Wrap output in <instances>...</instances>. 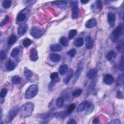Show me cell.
<instances>
[{"label":"cell","mask_w":124,"mask_h":124,"mask_svg":"<svg viewBox=\"0 0 124 124\" xmlns=\"http://www.w3.org/2000/svg\"><path fill=\"white\" fill-rule=\"evenodd\" d=\"M34 104L32 102H27L23 104L19 110L20 116L22 118L29 117L32 114L34 110Z\"/></svg>","instance_id":"obj_1"},{"label":"cell","mask_w":124,"mask_h":124,"mask_svg":"<svg viewBox=\"0 0 124 124\" xmlns=\"http://www.w3.org/2000/svg\"><path fill=\"white\" fill-rule=\"evenodd\" d=\"M124 33V25L123 23L119 24L111 33V39L113 42H116Z\"/></svg>","instance_id":"obj_2"},{"label":"cell","mask_w":124,"mask_h":124,"mask_svg":"<svg viewBox=\"0 0 124 124\" xmlns=\"http://www.w3.org/2000/svg\"><path fill=\"white\" fill-rule=\"evenodd\" d=\"M38 91V87L35 85H30L26 90L25 94L26 99H31L34 97L37 94Z\"/></svg>","instance_id":"obj_3"},{"label":"cell","mask_w":124,"mask_h":124,"mask_svg":"<svg viewBox=\"0 0 124 124\" xmlns=\"http://www.w3.org/2000/svg\"><path fill=\"white\" fill-rule=\"evenodd\" d=\"M45 30L38 26H33L30 30V34L34 38H39L45 33Z\"/></svg>","instance_id":"obj_4"},{"label":"cell","mask_w":124,"mask_h":124,"mask_svg":"<svg viewBox=\"0 0 124 124\" xmlns=\"http://www.w3.org/2000/svg\"><path fill=\"white\" fill-rule=\"evenodd\" d=\"M20 108L18 106H15L12 107L9 111L6 117L5 122L6 123H9L16 116L18 113L19 112Z\"/></svg>","instance_id":"obj_5"},{"label":"cell","mask_w":124,"mask_h":124,"mask_svg":"<svg viewBox=\"0 0 124 124\" xmlns=\"http://www.w3.org/2000/svg\"><path fill=\"white\" fill-rule=\"evenodd\" d=\"M83 68H84V62L82 60H81L78 64L76 71L75 72V76L73 80V81H74L73 82L74 84H76V82L78 81L79 78L80 77L82 69H83Z\"/></svg>","instance_id":"obj_6"},{"label":"cell","mask_w":124,"mask_h":124,"mask_svg":"<svg viewBox=\"0 0 124 124\" xmlns=\"http://www.w3.org/2000/svg\"><path fill=\"white\" fill-rule=\"evenodd\" d=\"M28 25L26 23L20 24L18 29V34L20 36H22L27 32L28 30Z\"/></svg>","instance_id":"obj_7"},{"label":"cell","mask_w":124,"mask_h":124,"mask_svg":"<svg viewBox=\"0 0 124 124\" xmlns=\"http://www.w3.org/2000/svg\"><path fill=\"white\" fill-rule=\"evenodd\" d=\"M108 20L109 24L111 26H113L115 23L116 16L114 13L110 12L108 14Z\"/></svg>","instance_id":"obj_8"},{"label":"cell","mask_w":124,"mask_h":124,"mask_svg":"<svg viewBox=\"0 0 124 124\" xmlns=\"http://www.w3.org/2000/svg\"><path fill=\"white\" fill-rule=\"evenodd\" d=\"M85 45L87 49L90 50L94 46V41L92 38L90 36H87L85 38Z\"/></svg>","instance_id":"obj_9"},{"label":"cell","mask_w":124,"mask_h":124,"mask_svg":"<svg viewBox=\"0 0 124 124\" xmlns=\"http://www.w3.org/2000/svg\"><path fill=\"white\" fill-rule=\"evenodd\" d=\"M113 80L114 78L113 76L110 74H107L103 78V81L104 83L108 85H111L113 83Z\"/></svg>","instance_id":"obj_10"},{"label":"cell","mask_w":124,"mask_h":124,"mask_svg":"<svg viewBox=\"0 0 124 124\" xmlns=\"http://www.w3.org/2000/svg\"><path fill=\"white\" fill-rule=\"evenodd\" d=\"M97 24V20L95 19H91L87 20L85 23V27L87 28H92L95 27Z\"/></svg>","instance_id":"obj_11"},{"label":"cell","mask_w":124,"mask_h":124,"mask_svg":"<svg viewBox=\"0 0 124 124\" xmlns=\"http://www.w3.org/2000/svg\"><path fill=\"white\" fill-rule=\"evenodd\" d=\"M30 59L31 61L35 62L38 59V52L36 49H33L30 53Z\"/></svg>","instance_id":"obj_12"},{"label":"cell","mask_w":124,"mask_h":124,"mask_svg":"<svg viewBox=\"0 0 124 124\" xmlns=\"http://www.w3.org/2000/svg\"><path fill=\"white\" fill-rule=\"evenodd\" d=\"M73 74H74L73 70L72 69H70L67 72L66 76H65V77L64 78L63 80L65 84H67L69 82L70 80L71 79V78L73 76Z\"/></svg>","instance_id":"obj_13"},{"label":"cell","mask_w":124,"mask_h":124,"mask_svg":"<svg viewBox=\"0 0 124 124\" xmlns=\"http://www.w3.org/2000/svg\"><path fill=\"white\" fill-rule=\"evenodd\" d=\"M116 56H117V53L116 52L114 51H110L107 53L106 58L108 61H110L112 59L116 58Z\"/></svg>","instance_id":"obj_14"},{"label":"cell","mask_w":124,"mask_h":124,"mask_svg":"<svg viewBox=\"0 0 124 124\" xmlns=\"http://www.w3.org/2000/svg\"><path fill=\"white\" fill-rule=\"evenodd\" d=\"M98 73V70L95 68L90 69L87 73V76L89 79H93Z\"/></svg>","instance_id":"obj_15"},{"label":"cell","mask_w":124,"mask_h":124,"mask_svg":"<svg viewBox=\"0 0 124 124\" xmlns=\"http://www.w3.org/2000/svg\"><path fill=\"white\" fill-rule=\"evenodd\" d=\"M54 5L58 6L61 9L65 10L67 7V3L65 1H54L53 2Z\"/></svg>","instance_id":"obj_16"},{"label":"cell","mask_w":124,"mask_h":124,"mask_svg":"<svg viewBox=\"0 0 124 124\" xmlns=\"http://www.w3.org/2000/svg\"><path fill=\"white\" fill-rule=\"evenodd\" d=\"M72 18L73 19H76L78 18V13H79V9L78 7L76 6H74L72 9Z\"/></svg>","instance_id":"obj_17"},{"label":"cell","mask_w":124,"mask_h":124,"mask_svg":"<svg viewBox=\"0 0 124 124\" xmlns=\"http://www.w3.org/2000/svg\"><path fill=\"white\" fill-rule=\"evenodd\" d=\"M50 50L53 52H59L62 50V48L59 44H54L51 45Z\"/></svg>","instance_id":"obj_18"},{"label":"cell","mask_w":124,"mask_h":124,"mask_svg":"<svg viewBox=\"0 0 124 124\" xmlns=\"http://www.w3.org/2000/svg\"><path fill=\"white\" fill-rule=\"evenodd\" d=\"M50 78L52 81L55 82V83H56V82H58L60 81V78L59 77L58 73L57 72H53L52 73L50 76Z\"/></svg>","instance_id":"obj_19"},{"label":"cell","mask_w":124,"mask_h":124,"mask_svg":"<svg viewBox=\"0 0 124 124\" xmlns=\"http://www.w3.org/2000/svg\"><path fill=\"white\" fill-rule=\"evenodd\" d=\"M85 110L87 112H88V113H90L92 112V111L94 110V105L91 102L87 101Z\"/></svg>","instance_id":"obj_20"},{"label":"cell","mask_w":124,"mask_h":124,"mask_svg":"<svg viewBox=\"0 0 124 124\" xmlns=\"http://www.w3.org/2000/svg\"><path fill=\"white\" fill-rule=\"evenodd\" d=\"M51 60L54 63L59 62L61 59V56L56 53H52L50 56Z\"/></svg>","instance_id":"obj_21"},{"label":"cell","mask_w":124,"mask_h":124,"mask_svg":"<svg viewBox=\"0 0 124 124\" xmlns=\"http://www.w3.org/2000/svg\"><path fill=\"white\" fill-rule=\"evenodd\" d=\"M84 39L82 37H79L76 39L74 43V45H75V46L77 47H81L84 45Z\"/></svg>","instance_id":"obj_22"},{"label":"cell","mask_w":124,"mask_h":124,"mask_svg":"<svg viewBox=\"0 0 124 124\" xmlns=\"http://www.w3.org/2000/svg\"><path fill=\"white\" fill-rule=\"evenodd\" d=\"M6 68L9 71H12L15 68V65L13 61L9 60L6 65Z\"/></svg>","instance_id":"obj_23"},{"label":"cell","mask_w":124,"mask_h":124,"mask_svg":"<svg viewBox=\"0 0 124 124\" xmlns=\"http://www.w3.org/2000/svg\"><path fill=\"white\" fill-rule=\"evenodd\" d=\"M87 101H84L82 102H81L79 105L78 106V109H77V112H80L81 111H84L85 110V107H86V103H87Z\"/></svg>","instance_id":"obj_24"},{"label":"cell","mask_w":124,"mask_h":124,"mask_svg":"<svg viewBox=\"0 0 124 124\" xmlns=\"http://www.w3.org/2000/svg\"><path fill=\"white\" fill-rule=\"evenodd\" d=\"M68 70V66L66 65H62L59 67V73L61 75H64L65 74Z\"/></svg>","instance_id":"obj_25"},{"label":"cell","mask_w":124,"mask_h":124,"mask_svg":"<svg viewBox=\"0 0 124 124\" xmlns=\"http://www.w3.org/2000/svg\"><path fill=\"white\" fill-rule=\"evenodd\" d=\"M24 75L26 79H30L33 77V73L29 69L25 68L24 70Z\"/></svg>","instance_id":"obj_26"},{"label":"cell","mask_w":124,"mask_h":124,"mask_svg":"<svg viewBox=\"0 0 124 124\" xmlns=\"http://www.w3.org/2000/svg\"><path fill=\"white\" fill-rule=\"evenodd\" d=\"M124 41L123 40H121L118 43L116 46V49L119 52H124Z\"/></svg>","instance_id":"obj_27"},{"label":"cell","mask_w":124,"mask_h":124,"mask_svg":"<svg viewBox=\"0 0 124 124\" xmlns=\"http://www.w3.org/2000/svg\"><path fill=\"white\" fill-rule=\"evenodd\" d=\"M11 82H12L13 84H14V85H18L20 82L21 78H20V76H19L18 75H15V76H14L11 78Z\"/></svg>","instance_id":"obj_28"},{"label":"cell","mask_w":124,"mask_h":124,"mask_svg":"<svg viewBox=\"0 0 124 124\" xmlns=\"http://www.w3.org/2000/svg\"><path fill=\"white\" fill-rule=\"evenodd\" d=\"M32 43V41L29 38H25L22 42V44L23 46L25 48L29 47Z\"/></svg>","instance_id":"obj_29"},{"label":"cell","mask_w":124,"mask_h":124,"mask_svg":"<svg viewBox=\"0 0 124 124\" xmlns=\"http://www.w3.org/2000/svg\"><path fill=\"white\" fill-rule=\"evenodd\" d=\"M68 39L65 36H62L60 39V43L64 46H67L68 45Z\"/></svg>","instance_id":"obj_30"},{"label":"cell","mask_w":124,"mask_h":124,"mask_svg":"<svg viewBox=\"0 0 124 124\" xmlns=\"http://www.w3.org/2000/svg\"><path fill=\"white\" fill-rule=\"evenodd\" d=\"M53 115V113L52 112H45L44 113L41 114L39 115V118L42 119H47L49 117H50L51 116H52Z\"/></svg>","instance_id":"obj_31"},{"label":"cell","mask_w":124,"mask_h":124,"mask_svg":"<svg viewBox=\"0 0 124 124\" xmlns=\"http://www.w3.org/2000/svg\"><path fill=\"white\" fill-rule=\"evenodd\" d=\"M12 3V1L11 0H5L3 2V7L6 9H8L11 6Z\"/></svg>","instance_id":"obj_32"},{"label":"cell","mask_w":124,"mask_h":124,"mask_svg":"<svg viewBox=\"0 0 124 124\" xmlns=\"http://www.w3.org/2000/svg\"><path fill=\"white\" fill-rule=\"evenodd\" d=\"M78 32L76 30L73 29L69 31L68 33V38L70 40L72 39L77 34Z\"/></svg>","instance_id":"obj_33"},{"label":"cell","mask_w":124,"mask_h":124,"mask_svg":"<svg viewBox=\"0 0 124 124\" xmlns=\"http://www.w3.org/2000/svg\"><path fill=\"white\" fill-rule=\"evenodd\" d=\"M82 92H83V91H82V90L81 89H77L75 91H74L72 93V95L74 97L77 98V97H79L82 94Z\"/></svg>","instance_id":"obj_34"},{"label":"cell","mask_w":124,"mask_h":124,"mask_svg":"<svg viewBox=\"0 0 124 124\" xmlns=\"http://www.w3.org/2000/svg\"><path fill=\"white\" fill-rule=\"evenodd\" d=\"M26 18V16L24 13H20L18 14L17 19L18 21L21 22V21H23V20H25Z\"/></svg>","instance_id":"obj_35"},{"label":"cell","mask_w":124,"mask_h":124,"mask_svg":"<svg viewBox=\"0 0 124 124\" xmlns=\"http://www.w3.org/2000/svg\"><path fill=\"white\" fill-rule=\"evenodd\" d=\"M64 103V99L62 97H59L57 98L56 100V106L59 107L61 108L63 106Z\"/></svg>","instance_id":"obj_36"},{"label":"cell","mask_w":124,"mask_h":124,"mask_svg":"<svg viewBox=\"0 0 124 124\" xmlns=\"http://www.w3.org/2000/svg\"><path fill=\"white\" fill-rule=\"evenodd\" d=\"M17 40V36L15 35H13L9 38L8 43L9 45H13L16 42Z\"/></svg>","instance_id":"obj_37"},{"label":"cell","mask_w":124,"mask_h":124,"mask_svg":"<svg viewBox=\"0 0 124 124\" xmlns=\"http://www.w3.org/2000/svg\"><path fill=\"white\" fill-rule=\"evenodd\" d=\"M76 108V105L74 103L71 104L68 108V109L66 111V113L67 114H71L73 111L75 110V109Z\"/></svg>","instance_id":"obj_38"},{"label":"cell","mask_w":124,"mask_h":124,"mask_svg":"<svg viewBox=\"0 0 124 124\" xmlns=\"http://www.w3.org/2000/svg\"><path fill=\"white\" fill-rule=\"evenodd\" d=\"M19 53H20V50H19V49H18V48H14L12 50V52L11 53V56L12 57L15 58V57H17L19 55Z\"/></svg>","instance_id":"obj_39"},{"label":"cell","mask_w":124,"mask_h":124,"mask_svg":"<svg viewBox=\"0 0 124 124\" xmlns=\"http://www.w3.org/2000/svg\"><path fill=\"white\" fill-rule=\"evenodd\" d=\"M76 53H77V52L75 49H71L67 52V54L69 56L72 58L75 56V55L76 54Z\"/></svg>","instance_id":"obj_40"},{"label":"cell","mask_w":124,"mask_h":124,"mask_svg":"<svg viewBox=\"0 0 124 124\" xmlns=\"http://www.w3.org/2000/svg\"><path fill=\"white\" fill-rule=\"evenodd\" d=\"M7 91L8 90L7 88H3L1 92V94H0V97H1V98H4L5 97H6L7 95Z\"/></svg>","instance_id":"obj_41"},{"label":"cell","mask_w":124,"mask_h":124,"mask_svg":"<svg viewBox=\"0 0 124 124\" xmlns=\"http://www.w3.org/2000/svg\"><path fill=\"white\" fill-rule=\"evenodd\" d=\"M123 80H124V74H122L121 75H120L118 78V79H117V83L120 85H123Z\"/></svg>","instance_id":"obj_42"},{"label":"cell","mask_w":124,"mask_h":124,"mask_svg":"<svg viewBox=\"0 0 124 124\" xmlns=\"http://www.w3.org/2000/svg\"><path fill=\"white\" fill-rule=\"evenodd\" d=\"M7 57V54L5 51L2 50L0 52V58L1 60H4Z\"/></svg>","instance_id":"obj_43"},{"label":"cell","mask_w":124,"mask_h":124,"mask_svg":"<svg viewBox=\"0 0 124 124\" xmlns=\"http://www.w3.org/2000/svg\"><path fill=\"white\" fill-rule=\"evenodd\" d=\"M119 69L121 71H124V55H123L121 58V59L119 63Z\"/></svg>","instance_id":"obj_44"},{"label":"cell","mask_w":124,"mask_h":124,"mask_svg":"<svg viewBox=\"0 0 124 124\" xmlns=\"http://www.w3.org/2000/svg\"><path fill=\"white\" fill-rule=\"evenodd\" d=\"M8 20H9V17L8 16H7L4 19V20L1 21V26L2 27V26H4V25H5L7 23V22L8 21Z\"/></svg>","instance_id":"obj_45"},{"label":"cell","mask_w":124,"mask_h":124,"mask_svg":"<svg viewBox=\"0 0 124 124\" xmlns=\"http://www.w3.org/2000/svg\"><path fill=\"white\" fill-rule=\"evenodd\" d=\"M97 7L98 9L99 10H101L103 7V5L102 1H97Z\"/></svg>","instance_id":"obj_46"},{"label":"cell","mask_w":124,"mask_h":124,"mask_svg":"<svg viewBox=\"0 0 124 124\" xmlns=\"http://www.w3.org/2000/svg\"><path fill=\"white\" fill-rule=\"evenodd\" d=\"M54 87V82L52 81L51 82H50V84L49 85V89L50 91H52L53 88Z\"/></svg>","instance_id":"obj_47"},{"label":"cell","mask_w":124,"mask_h":124,"mask_svg":"<svg viewBox=\"0 0 124 124\" xmlns=\"http://www.w3.org/2000/svg\"><path fill=\"white\" fill-rule=\"evenodd\" d=\"M110 123H112V124H120L121 121L119 119H115L112 121Z\"/></svg>","instance_id":"obj_48"},{"label":"cell","mask_w":124,"mask_h":124,"mask_svg":"<svg viewBox=\"0 0 124 124\" xmlns=\"http://www.w3.org/2000/svg\"><path fill=\"white\" fill-rule=\"evenodd\" d=\"M67 124H77L76 121L73 119H70L69 122L67 123Z\"/></svg>","instance_id":"obj_49"},{"label":"cell","mask_w":124,"mask_h":124,"mask_svg":"<svg viewBox=\"0 0 124 124\" xmlns=\"http://www.w3.org/2000/svg\"><path fill=\"white\" fill-rule=\"evenodd\" d=\"M93 123H94V124H98V123H99V120H98V118H95L94 119V120H93Z\"/></svg>","instance_id":"obj_50"},{"label":"cell","mask_w":124,"mask_h":124,"mask_svg":"<svg viewBox=\"0 0 124 124\" xmlns=\"http://www.w3.org/2000/svg\"><path fill=\"white\" fill-rule=\"evenodd\" d=\"M80 2L82 4H86L87 3H88L89 2V1L88 0H84V1H81Z\"/></svg>","instance_id":"obj_51"}]
</instances>
